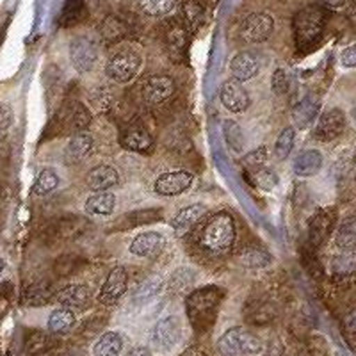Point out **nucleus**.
Returning a JSON list of instances; mask_svg holds the SVG:
<instances>
[{"instance_id": "nucleus-1", "label": "nucleus", "mask_w": 356, "mask_h": 356, "mask_svg": "<svg viewBox=\"0 0 356 356\" xmlns=\"http://www.w3.org/2000/svg\"><path fill=\"white\" fill-rule=\"evenodd\" d=\"M222 298H225V291L216 285L196 289L187 296L186 312L193 328L198 332H205L211 328L218 316Z\"/></svg>"}, {"instance_id": "nucleus-2", "label": "nucleus", "mask_w": 356, "mask_h": 356, "mask_svg": "<svg viewBox=\"0 0 356 356\" xmlns=\"http://www.w3.org/2000/svg\"><path fill=\"white\" fill-rule=\"evenodd\" d=\"M328 24V11L323 6L312 4L300 9L292 20L294 41L298 49H308L321 40Z\"/></svg>"}, {"instance_id": "nucleus-3", "label": "nucleus", "mask_w": 356, "mask_h": 356, "mask_svg": "<svg viewBox=\"0 0 356 356\" xmlns=\"http://www.w3.org/2000/svg\"><path fill=\"white\" fill-rule=\"evenodd\" d=\"M235 243V219L232 214L219 212L207 221L200 234V246L214 255H222L232 250Z\"/></svg>"}, {"instance_id": "nucleus-4", "label": "nucleus", "mask_w": 356, "mask_h": 356, "mask_svg": "<svg viewBox=\"0 0 356 356\" xmlns=\"http://www.w3.org/2000/svg\"><path fill=\"white\" fill-rule=\"evenodd\" d=\"M218 353L221 356H260L264 342L244 328H230L218 340Z\"/></svg>"}, {"instance_id": "nucleus-5", "label": "nucleus", "mask_w": 356, "mask_h": 356, "mask_svg": "<svg viewBox=\"0 0 356 356\" xmlns=\"http://www.w3.org/2000/svg\"><path fill=\"white\" fill-rule=\"evenodd\" d=\"M141 56L138 52H134V50L125 49L114 54L107 61L106 73L111 81L118 82V84H127L132 79H136V75L141 70Z\"/></svg>"}, {"instance_id": "nucleus-6", "label": "nucleus", "mask_w": 356, "mask_h": 356, "mask_svg": "<svg viewBox=\"0 0 356 356\" xmlns=\"http://www.w3.org/2000/svg\"><path fill=\"white\" fill-rule=\"evenodd\" d=\"M182 340V321L177 316H166L157 321L152 330V346L159 353H168Z\"/></svg>"}, {"instance_id": "nucleus-7", "label": "nucleus", "mask_w": 356, "mask_h": 356, "mask_svg": "<svg viewBox=\"0 0 356 356\" xmlns=\"http://www.w3.org/2000/svg\"><path fill=\"white\" fill-rule=\"evenodd\" d=\"M70 61L81 75L93 72L98 63V44L91 38L77 36L70 41Z\"/></svg>"}, {"instance_id": "nucleus-8", "label": "nucleus", "mask_w": 356, "mask_h": 356, "mask_svg": "<svg viewBox=\"0 0 356 356\" xmlns=\"http://www.w3.org/2000/svg\"><path fill=\"white\" fill-rule=\"evenodd\" d=\"M275 31V20L267 13H251L243 20L239 27V38L244 43H264L269 40Z\"/></svg>"}, {"instance_id": "nucleus-9", "label": "nucleus", "mask_w": 356, "mask_h": 356, "mask_svg": "<svg viewBox=\"0 0 356 356\" xmlns=\"http://www.w3.org/2000/svg\"><path fill=\"white\" fill-rule=\"evenodd\" d=\"M193 184H195V175L191 173V171L177 170L162 173L155 180L154 189L161 196H178L187 193L193 187Z\"/></svg>"}, {"instance_id": "nucleus-10", "label": "nucleus", "mask_w": 356, "mask_h": 356, "mask_svg": "<svg viewBox=\"0 0 356 356\" xmlns=\"http://www.w3.org/2000/svg\"><path fill=\"white\" fill-rule=\"evenodd\" d=\"M129 287V275H127V269L123 266H118L114 269H111V273L107 275L106 282L102 285L100 292H98V301L106 307H113L118 301L122 300L123 294L127 292Z\"/></svg>"}, {"instance_id": "nucleus-11", "label": "nucleus", "mask_w": 356, "mask_h": 356, "mask_svg": "<svg viewBox=\"0 0 356 356\" xmlns=\"http://www.w3.org/2000/svg\"><path fill=\"white\" fill-rule=\"evenodd\" d=\"M346 130V114L340 109H330L317 118L316 129H314V138L319 141H333Z\"/></svg>"}, {"instance_id": "nucleus-12", "label": "nucleus", "mask_w": 356, "mask_h": 356, "mask_svg": "<svg viewBox=\"0 0 356 356\" xmlns=\"http://www.w3.org/2000/svg\"><path fill=\"white\" fill-rule=\"evenodd\" d=\"M219 98H221L222 107L230 113H244L251 104L248 89H244L243 82H237L234 79L222 82L219 89Z\"/></svg>"}, {"instance_id": "nucleus-13", "label": "nucleus", "mask_w": 356, "mask_h": 356, "mask_svg": "<svg viewBox=\"0 0 356 356\" xmlns=\"http://www.w3.org/2000/svg\"><path fill=\"white\" fill-rule=\"evenodd\" d=\"M262 68V59L253 50H243L232 59L230 73L232 79L237 82H248L255 79Z\"/></svg>"}, {"instance_id": "nucleus-14", "label": "nucleus", "mask_w": 356, "mask_h": 356, "mask_svg": "<svg viewBox=\"0 0 356 356\" xmlns=\"http://www.w3.org/2000/svg\"><path fill=\"white\" fill-rule=\"evenodd\" d=\"M335 209H321L312 216L308 222V239L312 246H321L324 241L328 239L335 227Z\"/></svg>"}, {"instance_id": "nucleus-15", "label": "nucleus", "mask_w": 356, "mask_h": 356, "mask_svg": "<svg viewBox=\"0 0 356 356\" xmlns=\"http://www.w3.org/2000/svg\"><path fill=\"white\" fill-rule=\"evenodd\" d=\"M166 246V237L161 232L148 230L141 232L132 239L130 243L129 251L134 257H139V259H148V257L157 255L159 251H162V248Z\"/></svg>"}, {"instance_id": "nucleus-16", "label": "nucleus", "mask_w": 356, "mask_h": 356, "mask_svg": "<svg viewBox=\"0 0 356 356\" xmlns=\"http://www.w3.org/2000/svg\"><path fill=\"white\" fill-rule=\"evenodd\" d=\"M175 93V82L166 75H152L143 82V98L150 106H157Z\"/></svg>"}, {"instance_id": "nucleus-17", "label": "nucleus", "mask_w": 356, "mask_h": 356, "mask_svg": "<svg viewBox=\"0 0 356 356\" xmlns=\"http://www.w3.org/2000/svg\"><path fill=\"white\" fill-rule=\"evenodd\" d=\"M86 184L93 193H106L120 184V175L109 164H100L89 171L86 177Z\"/></svg>"}, {"instance_id": "nucleus-18", "label": "nucleus", "mask_w": 356, "mask_h": 356, "mask_svg": "<svg viewBox=\"0 0 356 356\" xmlns=\"http://www.w3.org/2000/svg\"><path fill=\"white\" fill-rule=\"evenodd\" d=\"M56 301L70 310H84L91 303V291L86 285H68L56 294Z\"/></svg>"}, {"instance_id": "nucleus-19", "label": "nucleus", "mask_w": 356, "mask_h": 356, "mask_svg": "<svg viewBox=\"0 0 356 356\" xmlns=\"http://www.w3.org/2000/svg\"><path fill=\"white\" fill-rule=\"evenodd\" d=\"M93 146H95V141L91 134L86 132V130H82V132H75L72 138H70L68 145H66V150H65L66 162H70V164H77V162H81L82 159H86L91 152H93Z\"/></svg>"}, {"instance_id": "nucleus-20", "label": "nucleus", "mask_w": 356, "mask_h": 356, "mask_svg": "<svg viewBox=\"0 0 356 356\" xmlns=\"http://www.w3.org/2000/svg\"><path fill=\"white\" fill-rule=\"evenodd\" d=\"M207 209L202 205V203H193L189 207H184L177 212V216L173 218V230L178 237L186 235L187 232H191L196 227V222L205 216Z\"/></svg>"}, {"instance_id": "nucleus-21", "label": "nucleus", "mask_w": 356, "mask_h": 356, "mask_svg": "<svg viewBox=\"0 0 356 356\" xmlns=\"http://www.w3.org/2000/svg\"><path fill=\"white\" fill-rule=\"evenodd\" d=\"M323 164L324 159L319 150H305L296 155L294 162H292V170L300 178H310L316 177L323 170Z\"/></svg>"}, {"instance_id": "nucleus-22", "label": "nucleus", "mask_w": 356, "mask_h": 356, "mask_svg": "<svg viewBox=\"0 0 356 356\" xmlns=\"http://www.w3.org/2000/svg\"><path fill=\"white\" fill-rule=\"evenodd\" d=\"M319 98L312 97V95L305 97L303 100L298 102L294 106V109H292V118H294L296 127H298V129H308V127L319 118Z\"/></svg>"}, {"instance_id": "nucleus-23", "label": "nucleus", "mask_w": 356, "mask_h": 356, "mask_svg": "<svg viewBox=\"0 0 356 356\" xmlns=\"http://www.w3.org/2000/svg\"><path fill=\"white\" fill-rule=\"evenodd\" d=\"M120 143H122L123 148L130 152H138V154H146V152H152V148H154V138L143 127H132V129L125 130L122 134Z\"/></svg>"}, {"instance_id": "nucleus-24", "label": "nucleus", "mask_w": 356, "mask_h": 356, "mask_svg": "<svg viewBox=\"0 0 356 356\" xmlns=\"http://www.w3.org/2000/svg\"><path fill=\"white\" fill-rule=\"evenodd\" d=\"M116 209V196L106 191V193H93L84 203V212L91 218H107Z\"/></svg>"}, {"instance_id": "nucleus-25", "label": "nucleus", "mask_w": 356, "mask_h": 356, "mask_svg": "<svg viewBox=\"0 0 356 356\" xmlns=\"http://www.w3.org/2000/svg\"><path fill=\"white\" fill-rule=\"evenodd\" d=\"M187 27L180 24H171L166 31V47L168 52L173 59H184L187 54V43H189V38H187Z\"/></svg>"}, {"instance_id": "nucleus-26", "label": "nucleus", "mask_w": 356, "mask_h": 356, "mask_svg": "<svg viewBox=\"0 0 356 356\" xmlns=\"http://www.w3.org/2000/svg\"><path fill=\"white\" fill-rule=\"evenodd\" d=\"M335 246L339 251H356V214L342 219L335 232Z\"/></svg>"}, {"instance_id": "nucleus-27", "label": "nucleus", "mask_w": 356, "mask_h": 356, "mask_svg": "<svg viewBox=\"0 0 356 356\" xmlns=\"http://www.w3.org/2000/svg\"><path fill=\"white\" fill-rule=\"evenodd\" d=\"M75 323H77L75 312L70 310V308L59 307L49 316V323H47V326H49L50 333L59 335V333H68L70 330L75 326Z\"/></svg>"}, {"instance_id": "nucleus-28", "label": "nucleus", "mask_w": 356, "mask_h": 356, "mask_svg": "<svg viewBox=\"0 0 356 356\" xmlns=\"http://www.w3.org/2000/svg\"><path fill=\"white\" fill-rule=\"evenodd\" d=\"M123 351V337L118 332H107L93 346V356H120Z\"/></svg>"}, {"instance_id": "nucleus-29", "label": "nucleus", "mask_w": 356, "mask_h": 356, "mask_svg": "<svg viewBox=\"0 0 356 356\" xmlns=\"http://www.w3.org/2000/svg\"><path fill=\"white\" fill-rule=\"evenodd\" d=\"M61 184V178L57 175V171L54 168H44L40 171V175L36 177L33 184V195L44 198V196L52 195L54 191L59 187Z\"/></svg>"}, {"instance_id": "nucleus-30", "label": "nucleus", "mask_w": 356, "mask_h": 356, "mask_svg": "<svg viewBox=\"0 0 356 356\" xmlns=\"http://www.w3.org/2000/svg\"><path fill=\"white\" fill-rule=\"evenodd\" d=\"M65 114L66 122H68V125L72 127L75 132L86 130V127L91 122V113H89L88 107H86L84 104H81V102H72Z\"/></svg>"}, {"instance_id": "nucleus-31", "label": "nucleus", "mask_w": 356, "mask_h": 356, "mask_svg": "<svg viewBox=\"0 0 356 356\" xmlns=\"http://www.w3.org/2000/svg\"><path fill=\"white\" fill-rule=\"evenodd\" d=\"M330 269L335 276H351L356 273V251H339L330 262Z\"/></svg>"}, {"instance_id": "nucleus-32", "label": "nucleus", "mask_w": 356, "mask_h": 356, "mask_svg": "<svg viewBox=\"0 0 356 356\" xmlns=\"http://www.w3.org/2000/svg\"><path fill=\"white\" fill-rule=\"evenodd\" d=\"M56 300L54 289L49 282H40L34 284L25 291V303L40 307V305H49V301Z\"/></svg>"}, {"instance_id": "nucleus-33", "label": "nucleus", "mask_w": 356, "mask_h": 356, "mask_svg": "<svg viewBox=\"0 0 356 356\" xmlns=\"http://www.w3.org/2000/svg\"><path fill=\"white\" fill-rule=\"evenodd\" d=\"M222 136H225V141L235 154H241L244 150L246 139H244V132L239 123L234 122V120H227L222 123Z\"/></svg>"}, {"instance_id": "nucleus-34", "label": "nucleus", "mask_w": 356, "mask_h": 356, "mask_svg": "<svg viewBox=\"0 0 356 356\" xmlns=\"http://www.w3.org/2000/svg\"><path fill=\"white\" fill-rule=\"evenodd\" d=\"M100 34L107 43H116L127 36V25L118 17H107L100 24Z\"/></svg>"}, {"instance_id": "nucleus-35", "label": "nucleus", "mask_w": 356, "mask_h": 356, "mask_svg": "<svg viewBox=\"0 0 356 356\" xmlns=\"http://www.w3.org/2000/svg\"><path fill=\"white\" fill-rule=\"evenodd\" d=\"M182 15L186 20L187 31H196L203 24L205 18V9L198 0H184L182 2Z\"/></svg>"}, {"instance_id": "nucleus-36", "label": "nucleus", "mask_w": 356, "mask_h": 356, "mask_svg": "<svg viewBox=\"0 0 356 356\" xmlns=\"http://www.w3.org/2000/svg\"><path fill=\"white\" fill-rule=\"evenodd\" d=\"M138 6L146 17L162 18L173 11L177 0H138Z\"/></svg>"}, {"instance_id": "nucleus-37", "label": "nucleus", "mask_w": 356, "mask_h": 356, "mask_svg": "<svg viewBox=\"0 0 356 356\" xmlns=\"http://www.w3.org/2000/svg\"><path fill=\"white\" fill-rule=\"evenodd\" d=\"M162 287H164V282L161 278H148L134 291L132 301L134 303H146V301L154 300L155 296L161 294Z\"/></svg>"}, {"instance_id": "nucleus-38", "label": "nucleus", "mask_w": 356, "mask_h": 356, "mask_svg": "<svg viewBox=\"0 0 356 356\" xmlns=\"http://www.w3.org/2000/svg\"><path fill=\"white\" fill-rule=\"evenodd\" d=\"M241 262L250 269H264V267L271 266L273 257L267 251L259 250V248H248L241 253Z\"/></svg>"}, {"instance_id": "nucleus-39", "label": "nucleus", "mask_w": 356, "mask_h": 356, "mask_svg": "<svg viewBox=\"0 0 356 356\" xmlns=\"http://www.w3.org/2000/svg\"><path fill=\"white\" fill-rule=\"evenodd\" d=\"M294 141H296L294 127H285V129L280 132L278 139H276L275 157L278 159V161H285V159L291 155L292 148H294Z\"/></svg>"}, {"instance_id": "nucleus-40", "label": "nucleus", "mask_w": 356, "mask_h": 356, "mask_svg": "<svg viewBox=\"0 0 356 356\" xmlns=\"http://www.w3.org/2000/svg\"><path fill=\"white\" fill-rule=\"evenodd\" d=\"M251 182L255 184V187H259V189L273 191L278 186L280 178L273 170L259 168V170H253V173H251Z\"/></svg>"}, {"instance_id": "nucleus-41", "label": "nucleus", "mask_w": 356, "mask_h": 356, "mask_svg": "<svg viewBox=\"0 0 356 356\" xmlns=\"http://www.w3.org/2000/svg\"><path fill=\"white\" fill-rule=\"evenodd\" d=\"M86 228V222L82 221L81 218H70L65 219V221L59 222V227H57V232L61 237H66V239H73V237H77L79 234H82Z\"/></svg>"}, {"instance_id": "nucleus-42", "label": "nucleus", "mask_w": 356, "mask_h": 356, "mask_svg": "<svg viewBox=\"0 0 356 356\" xmlns=\"http://www.w3.org/2000/svg\"><path fill=\"white\" fill-rule=\"evenodd\" d=\"M50 344V339L47 333H41V332H34L27 337V342H25V348L31 355H36V353H43L47 351Z\"/></svg>"}, {"instance_id": "nucleus-43", "label": "nucleus", "mask_w": 356, "mask_h": 356, "mask_svg": "<svg viewBox=\"0 0 356 356\" xmlns=\"http://www.w3.org/2000/svg\"><path fill=\"white\" fill-rule=\"evenodd\" d=\"M289 88H291V79H289L287 72L285 70H276L271 77V89L275 95H285L289 93Z\"/></svg>"}, {"instance_id": "nucleus-44", "label": "nucleus", "mask_w": 356, "mask_h": 356, "mask_svg": "<svg viewBox=\"0 0 356 356\" xmlns=\"http://www.w3.org/2000/svg\"><path fill=\"white\" fill-rule=\"evenodd\" d=\"M266 161H267V148L266 146H259V148H255V150H251L250 154H246V157H244L243 162L248 168L259 170V168H264Z\"/></svg>"}, {"instance_id": "nucleus-45", "label": "nucleus", "mask_w": 356, "mask_h": 356, "mask_svg": "<svg viewBox=\"0 0 356 356\" xmlns=\"http://www.w3.org/2000/svg\"><path fill=\"white\" fill-rule=\"evenodd\" d=\"M13 125V109L4 104V102H0V138L6 136L9 129Z\"/></svg>"}, {"instance_id": "nucleus-46", "label": "nucleus", "mask_w": 356, "mask_h": 356, "mask_svg": "<svg viewBox=\"0 0 356 356\" xmlns=\"http://www.w3.org/2000/svg\"><path fill=\"white\" fill-rule=\"evenodd\" d=\"M340 65L344 68H356V43L349 44L340 54Z\"/></svg>"}, {"instance_id": "nucleus-47", "label": "nucleus", "mask_w": 356, "mask_h": 356, "mask_svg": "<svg viewBox=\"0 0 356 356\" xmlns=\"http://www.w3.org/2000/svg\"><path fill=\"white\" fill-rule=\"evenodd\" d=\"M344 328L351 337H356V310H351L344 317Z\"/></svg>"}, {"instance_id": "nucleus-48", "label": "nucleus", "mask_w": 356, "mask_h": 356, "mask_svg": "<svg viewBox=\"0 0 356 356\" xmlns=\"http://www.w3.org/2000/svg\"><path fill=\"white\" fill-rule=\"evenodd\" d=\"M125 356H152V351L146 346H136Z\"/></svg>"}, {"instance_id": "nucleus-49", "label": "nucleus", "mask_w": 356, "mask_h": 356, "mask_svg": "<svg viewBox=\"0 0 356 356\" xmlns=\"http://www.w3.org/2000/svg\"><path fill=\"white\" fill-rule=\"evenodd\" d=\"M324 4L330 8H342L346 4V0H324Z\"/></svg>"}, {"instance_id": "nucleus-50", "label": "nucleus", "mask_w": 356, "mask_h": 356, "mask_svg": "<svg viewBox=\"0 0 356 356\" xmlns=\"http://www.w3.org/2000/svg\"><path fill=\"white\" fill-rule=\"evenodd\" d=\"M4 271H6V260L0 257V276L4 275Z\"/></svg>"}, {"instance_id": "nucleus-51", "label": "nucleus", "mask_w": 356, "mask_h": 356, "mask_svg": "<svg viewBox=\"0 0 356 356\" xmlns=\"http://www.w3.org/2000/svg\"><path fill=\"white\" fill-rule=\"evenodd\" d=\"M89 2H91V6H93V8H98V6H100L104 0H89Z\"/></svg>"}, {"instance_id": "nucleus-52", "label": "nucleus", "mask_w": 356, "mask_h": 356, "mask_svg": "<svg viewBox=\"0 0 356 356\" xmlns=\"http://www.w3.org/2000/svg\"><path fill=\"white\" fill-rule=\"evenodd\" d=\"M0 205H2V191H0Z\"/></svg>"}, {"instance_id": "nucleus-53", "label": "nucleus", "mask_w": 356, "mask_h": 356, "mask_svg": "<svg viewBox=\"0 0 356 356\" xmlns=\"http://www.w3.org/2000/svg\"><path fill=\"white\" fill-rule=\"evenodd\" d=\"M355 166H356V150H355Z\"/></svg>"}]
</instances>
